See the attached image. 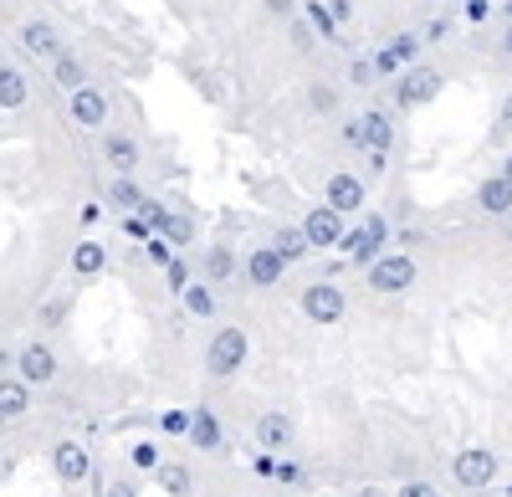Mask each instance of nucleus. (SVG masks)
<instances>
[{
	"label": "nucleus",
	"instance_id": "27",
	"mask_svg": "<svg viewBox=\"0 0 512 497\" xmlns=\"http://www.w3.org/2000/svg\"><path fill=\"white\" fill-rule=\"evenodd\" d=\"M190 441L205 446V451H216L221 446V426L210 421V410H195V421H190Z\"/></svg>",
	"mask_w": 512,
	"mask_h": 497
},
{
	"label": "nucleus",
	"instance_id": "13",
	"mask_svg": "<svg viewBox=\"0 0 512 497\" xmlns=\"http://www.w3.org/2000/svg\"><path fill=\"white\" fill-rule=\"evenodd\" d=\"M67 103H72V123H82V129H103V118H108V93L103 88H77V93H67Z\"/></svg>",
	"mask_w": 512,
	"mask_h": 497
},
{
	"label": "nucleus",
	"instance_id": "9",
	"mask_svg": "<svg viewBox=\"0 0 512 497\" xmlns=\"http://www.w3.org/2000/svg\"><path fill=\"white\" fill-rule=\"evenodd\" d=\"M303 231H308V241L318 246V252H323V246H338V241H344L349 231H344V211H338V205H313V211L303 216Z\"/></svg>",
	"mask_w": 512,
	"mask_h": 497
},
{
	"label": "nucleus",
	"instance_id": "4",
	"mask_svg": "<svg viewBox=\"0 0 512 497\" xmlns=\"http://www.w3.org/2000/svg\"><path fill=\"white\" fill-rule=\"evenodd\" d=\"M246 364V328H216V339L205 349V375L210 380H231Z\"/></svg>",
	"mask_w": 512,
	"mask_h": 497
},
{
	"label": "nucleus",
	"instance_id": "44",
	"mask_svg": "<svg viewBox=\"0 0 512 497\" xmlns=\"http://www.w3.org/2000/svg\"><path fill=\"white\" fill-rule=\"evenodd\" d=\"M502 16H507V26H512V0H507V6H502Z\"/></svg>",
	"mask_w": 512,
	"mask_h": 497
},
{
	"label": "nucleus",
	"instance_id": "36",
	"mask_svg": "<svg viewBox=\"0 0 512 497\" xmlns=\"http://www.w3.org/2000/svg\"><path fill=\"white\" fill-rule=\"evenodd\" d=\"M487 16H492V6H487V0H466V21H477V26H482Z\"/></svg>",
	"mask_w": 512,
	"mask_h": 497
},
{
	"label": "nucleus",
	"instance_id": "39",
	"mask_svg": "<svg viewBox=\"0 0 512 497\" xmlns=\"http://www.w3.org/2000/svg\"><path fill=\"white\" fill-rule=\"evenodd\" d=\"M446 31H451V21H446V16H441V21H431V26H425V36H431V41H441Z\"/></svg>",
	"mask_w": 512,
	"mask_h": 497
},
{
	"label": "nucleus",
	"instance_id": "15",
	"mask_svg": "<svg viewBox=\"0 0 512 497\" xmlns=\"http://www.w3.org/2000/svg\"><path fill=\"white\" fill-rule=\"evenodd\" d=\"M21 47H26L31 57H47V62H57V57L67 52L52 21H26V26H21Z\"/></svg>",
	"mask_w": 512,
	"mask_h": 497
},
{
	"label": "nucleus",
	"instance_id": "22",
	"mask_svg": "<svg viewBox=\"0 0 512 497\" xmlns=\"http://www.w3.org/2000/svg\"><path fill=\"white\" fill-rule=\"evenodd\" d=\"M154 482H159V492H169V497H185V492L195 487V477H190V467H185V462H159Z\"/></svg>",
	"mask_w": 512,
	"mask_h": 497
},
{
	"label": "nucleus",
	"instance_id": "14",
	"mask_svg": "<svg viewBox=\"0 0 512 497\" xmlns=\"http://www.w3.org/2000/svg\"><path fill=\"white\" fill-rule=\"evenodd\" d=\"M26 410H31V385H26V380L16 375V369H11V375H0V426L21 421Z\"/></svg>",
	"mask_w": 512,
	"mask_h": 497
},
{
	"label": "nucleus",
	"instance_id": "10",
	"mask_svg": "<svg viewBox=\"0 0 512 497\" xmlns=\"http://www.w3.org/2000/svg\"><path fill=\"white\" fill-rule=\"evenodd\" d=\"M441 93V72L436 67H410L400 82H395V103L400 108H420V103H431Z\"/></svg>",
	"mask_w": 512,
	"mask_h": 497
},
{
	"label": "nucleus",
	"instance_id": "31",
	"mask_svg": "<svg viewBox=\"0 0 512 497\" xmlns=\"http://www.w3.org/2000/svg\"><path fill=\"white\" fill-rule=\"evenodd\" d=\"M159 462H164V457H159L154 441H139V446H134V467H139V472H159Z\"/></svg>",
	"mask_w": 512,
	"mask_h": 497
},
{
	"label": "nucleus",
	"instance_id": "28",
	"mask_svg": "<svg viewBox=\"0 0 512 497\" xmlns=\"http://www.w3.org/2000/svg\"><path fill=\"white\" fill-rule=\"evenodd\" d=\"M185 308H190L195 318H210V313H216V298H210L205 282H190V287H185Z\"/></svg>",
	"mask_w": 512,
	"mask_h": 497
},
{
	"label": "nucleus",
	"instance_id": "45",
	"mask_svg": "<svg viewBox=\"0 0 512 497\" xmlns=\"http://www.w3.org/2000/svg\"><path fill=\"white\" fill-rule=\"evenodd\" d=\"M420 6H441V0H420Z\"/></svg>",
	"mask_w": 512,
	"mask_h": 497
},
{
	"label": "nucleus",
	"instance_id": "42",
	"mask_svg": "<svg viewBox=\"0 0 512 497\" xmlns=\"http://www.w3.org/2000/svg\"><path fill=\"white\" fill-rule=\"evenodd\" d=\"M502 52L512 57V26H507V36H502Z\"/></svg>",
	"mask_w": 512,
	"mask_h": 497
},
{
	"label": "nucleus",
	"instance_id": "25",
	"mask_svg": "<svg viewBox=\"0 0 512 497\" xmlns=\"http://www.w3.org/2000/svg\"><path fill=\"white\" fill-rule=\"evenodd\" d=\"M52 72H57V88H67V93H77V88H88V67H82L72 52H62L57 62H52Z\"/></svg>",
	"mask_w": 512,
	"mask_h": 497
},
{
	"label": "nucleus",
	"instance_id": "6",
	"mask_svg": "<svg viewBox=\"0 0 512 497\" xmlns=\"http://www.w3.org/2000/svg\"><path fill=\"white\" fill-rule=\"evenodd\" d=\"M52 472H57L62 487H82V482L93 477V451L82 446V441H57L52 446Z\"/></svg>",
	"mask_w": 512,
	"mask_h": 497
},
{
	"label": "nucleus",
	"instance_id": "19",
	"mask_svg": "<svg viewBox=\"0 0 512 497\" xmlns=\"http://www.w3.org/2000/svg\"><path fill=\"white\" fill-rule=\"evenodd\" d=\"M72 272L77 277H103L108 272V246L103 241H77L72 246Z\"/></svg>",
	"mask_w": 512,
	"mask_h": 497
},
{
	"label": "nucleus",
	"instance_id": "43",
	"mask_svg": "<svg viewBox=\"0 0 512 497\" xmlns=\"http://www.w3.org/2000/svg\"><path fill=\"white\" fill-rule=\"evenodd\" d=\"M502 175H507V180H512V154H507V159H502Z\"/></svg>",
	"mask_w": 512,
	"mask_h": 497
},
{
	"label": "nucleus",
	"instance_id": "41",
	"mask_svg": "<svg viewBox=\"0 0 512 497\" xmlns=\"http://www.w3.org/2000/svg\"><path fill=\"white\" fill-rule=\"evenodd\" d=\"M354 497H395V492H384V487H374V482H369V487H359Z\"/></svg>",
	"mask_w": 512,
	"mask_h": 497
},
{
	"label": "nucleus",
	"instance_id": "47",
	"mask_svg": "<svg viewBox=\"0 0 512 497\" xmlns=\"http://www.w3.org/2000/svg\"><path fill=\"white\" fill-rule=\"evenodd\" d=\"M72 497H77V492H72Z\"/></svg>",
	"mask_w": 512,
	"mask_h": 497
},
{
	"label": "nucleus",
	"instance_id": "24",
	"mask_svg": "<svg viewBox=\"0 0 512 497\" xmlns=\"http://www.w3.org/2000/svg\"><path fill=\"white\" fill-rule=\"evenodd\" d=\"M108 205H113V211H144V190L134 185V180H128V175H118L113 185H108Z\"/></svg>",
	"mask_w": 512,
	"mask_h": 497
},
{
	"label": "nucleus",
	"instance_id": "33",
	"mask_svg": "<svg viewBox=\"0 0 512 497\" xmlns=\"http://www.w3.org/2000/svg\"><path fill=\"white\" fill-rule=\"evenodd\" d=\"M395 497H441V487H436V482H425V477H410V482H400Z\"/></svg>",
	"mask_w": 512,
	"mask_h": 497
},
{
	"label": "nucleus",
	"instance_id": "3",
	"mask_svg": "<svg viewBox=\"0 0 512 497\" xmlns=\"http://www.w3.org/2000/svg\"><path fill=\"white\" fill-rule=\"evenodd\" d=\"M303 313L318 323V328H333V323H344V313H349V298H344V287L338 282H328V277H318V282H308L303 287Z\"/></svg>",
	"mask_w": 512,
	"mask_h": 497
},
{
	"label": "nucleus",
	"instance_id": "12",
	"mask_svg": "<svg viewBox=\"0 0 512 497\" xmlns=\"http://www.w3.org/2000/svg\"><path fill=\"white\" fill-rule=\"evenodd\" d=\"M323 200H328V205H338L344 216H354V211H364L369 185H364L359 175H349V170H338V175H328V185H323Z\"/></svg>",
	"mask_w": 512,
	"mask_h": 497
},
{
	"label": "nucleus",
	"instance_id": "32",
	"mask_svg": "<svg viewBox=\"0 0 512 497\" xmlns=\"http://www.w3.org/2000/svg\"><path fill=\"white\" fill-rule=\"evenodd\" d=\"M93 497H139V487L128 482V477H108V482H98Z\"/></svg>",
	"mask_w": 512,
	"mask_h": 497
},
{
	"label": "nucleus",
	"instance_id": "46",
	"mask_svg": "<svg viewBox=\"0 0 512 497\" xmlns=\"http://www.w3.org/2000/svg\"><path fill=\"white\" fill-rule=\"evenodd\" d=\"M507 236H512V216H507Z\"/></svg>",
	"mask_w": 512,
	"mask_h": 497
},
{
	"label": "nucleus",
	"instance_id": "34",
	"mask_svg": "<svg viewBox=\"0 0 512 497\" xmlns=\"http://www.w3.org/2000/svg\"><path fill=\"white\" fill-rule=\"evenodd\" d=\"M374 77H379V67H374V62H364V57H359V62H349V82H359V88H369Z\"/></svg>",
	"mask_w": 512,
	"mask_h": 497
},
{
	"label": "nucleus",
	"instance_id": "18",
	"mask_svg": "<svg viewBox=\"0 0 512 497\" xmlns=\"http://www.w3.org/2000/svg\"><path fill=\"white\" fill-rule=\"evenodd\" d=\"M477 205L487 216H512V180L507 175H492L477 185Z\"/></svg>",
	"mask_w": 512,
	"mask_h": 497
},
{
	"label": "nucleus",
	"instance_id": "5",
	"mask_svg": "<svg viewBox=\"0 0 512 497\" xmlns=\"http://www.w3.org/2000/svg\"><path fill=\"white\" fill-rule=\"evenodd\" d=\"M16 375H21L31 390L52 385V380H57V354H52V344H47V339H26V344L16 349Z\"/></svg>",
	"mask_w": 512,
	"mask_h": 497
},
{
	"label": "nucleus",
	"instance_id": "7",
	"mask_svg": "<svg viewBox=\"0 0 512 497\" xmlns=\"http://www.w3.org/2000/svg\"><path fill=\"white\" fill-rule=\"evenodd\" d=\"M384 236H390V226H384L379 216H369L359 231H349L344 241H338V252H344L354 267H369V262L379 257V241H384Z\"/></svg>",
	"mask_w": 512,
	"mask_h": 497
},
{
	"label": "nucleus",
	"instance_id": "8",
	"mask_svg": "<svg viewBox=\"0 0 512 497\" xmlns=\"http://www.w3.org/2000/svg\"><path fill=\"white\" fill-rule=\"evenodd\" d=\"M292 441H297V426H292L287 410H262V416H256V446L262 451L282 457V451H292Z\"/></svg>",
	"mask_w": 512,
	"mask_h": 497
},
{
	"label": "nucleus",
	"instance_id": "2",
	"mask_svg": "<svg viewBox=\"0 0 512 497\" xmlns=\"http://www.w3.org/2000/svg\"><path fill=\"white\" fill-rule=\"evenodd\" d=\"M364 287L379 298H395V293H410L415 287V262L405 252H379L369 267H364Z\"/></svg>",
	"mask_w": 512,
	"mask_h": 497
},
{
	"label": "nucleus",
	"instance_id": "37",
	"mask_svg": "<svg viewBox=\"0 0 512 497\" xmlns=\"http://www.w3.org/2000/svg\"><path fill=\"white\" fill-rule=\"evenodd\" d=\"M497 129H502V134H512V93H507V98H502V108H497Z\"/></svg>",
	"mask_w": 512,
	"mask_h": 497
},
{
	"label": "nucleus",
	"instance_id": "30",
	"mask_svg": "<svg viewBox=\"0 0 512 497\" xmlns=\"http://www.w3.org/2000/svg\"><path fill=\"white\" fill-rule=\"evenodd\" d=\"M67 313H72V293H62V298H52L47 308H41V328H57Z\"/></svg>",
	"mask_w": 512,
	"mask_h": 497
},
{
	"label": "nucleus",
	"instance_id": "23",
	"mask_svg": "<svg viewBox=\"0 0 512 497\" xmlns=\"http://www.w3.org/2000/svg\"><path fill=\"white\" fill-rule=\"evenodd\" d=\"M359 123H364V149H390V144H395V123H390V113H364Z\"/></svg>",
	"mask_w": 512,
	"mask_h": 497
},
{
	"label": "nucleus",
	"instance_id": "17",
	"mask_svg": "<svg viewBox=\"0 0 512 497\" xmlns=\"http://www.w3.org/2000/svg\"><path fill=\"white\" fill-rule=\"evenodd\" d=\"M415 57H420V36H410V31H405V36H395V41H390V47H384V52L374 57V67H379L384 77H390V72H400V67H410Z\"/></svg>",
	"mask_w": 512,
	"mask_h": 497
},
{
	"label": "nucleus",
	"instance_id": "35",
	"mask_svg": "<svg viewBox=\"0 0 512 497\" xmlns=\"http://www.w3.org/2000/svg\"><path fill=\"white\" fill-rule=\"evenodd\" d=\"M308 103H313L318 113H333V108H338V93H333V88H313V98H308Z\"/></svg>",
	"mask_w": 512,
	"mask_h": 497
},
{
	"label": "nucleus",
	"instance_id": "1",
	"mask_svg": "<svg viewBox=\"0 0 512 497\" xmlns=\"http://www.w3.org/2000/svg\"><path fill=\"white\" fill-rule=\"evenodd\" d=\"M497 472H502V462H497L492 446H461L456 457H451V482H456L461 492H472V497L492 492Z\"/></svg>",
	"mask_w": 512,
	"mask_h": 497
},
{
	"label": "nucleus",
	"instance_id": "20",
	"mask_svg": "<svg viewBox=\"0 0 512 497\" xmlns=\"http://www.w3.org/2000/svg\"><path fill=\"white\" fill-rule=\"evenodd\" d=\"M26 98H31V82L21 77V67L0 62V108H26Z\"/></svg>",
	"mask_w": 512,
	"mask_h": 497
},
{
	"label": "nucleus",
	"instance_id": "29",
	"mask_svg": "<svg viewBox=\"0 0 512 497\" xmlns=\"http://www.w3.org/2000/svg\"><path fill=\"white\" fill-rule=\"evenodd\" d=\"M308 11V21L318 26V36H338V16H333V6H318V0H313V6H303Z\"/></svg>",
	"mask_w": 512,
	"mask_h": 497
},
{
	"label": "nucleus",
	"instance_id": "11",
	"mask_svg": "<svg viewBox=\"0 0 512 497\" xmlns=\"http://www.w3.org/2000/svg\"><path fill=\"white\" fill-rule=\"evenodd\" d=\"M287 267H292V262L277 252V246H251V252H246V282H251V287H262V293L282 282Z\"/></svg>",
	"mask_w": 512,
	"mask_h": 497
},
{
	"label": "nucleus",
	"instance_id": "26",
	"mask_svg": "<svg viewBox=\"0 0 512 497\" xmlns=\"http://www.w3.org/2000/svg\"><path fill=\"white\" fill-rule=\"evenodd\" d=\"M226 277H236L231 246H210V252H205V282H226Z\"/></svg>",
	"mask_w": 512,
	"mask_h": 497
},
{
	"label": "nucleus",
	"instance_id": "16",
	"mask_svg": "<svg viewBox=\"0 0 512 497\" xmlns=\"http://www.w3.org/2000/svg\"><path fill=\"white\" fill-rule=\"evenodd\" d=\"M103 159L113 164L118 175H134L139 170V139H128V134H103Z\"/></svg>",
	"mask_w": 512,
	"mask_h": 497
},
{
	"label": "nucleus",
	"instance_id": "21",
	"mask_svg": "<svg viewBox=\"0 0 512 497\" xmlns=\"http://www.w3.org/2000/svg\"><path fill=\"white\" fill-rule=\"evenodd\" d=\"M272 246H277V252H282L287 262H303V257L313 252V241H308V231H303V226H277Z\"/></svg>",
	"mask_w": 512,
	"mask_h": 497
},
{
	"label": "nucleus",
	"instance_id": "38",
	"mask_svg": "<svg viewBox=\"0 0 512 497\" xmlns=\"http://www.w3.org/2000/svg\"><path fill=\"white\" fill-rule=\"evenodd\" d=\"M267 11H272V16H292L297 0H267Z\"/></svg>",
	"mask_w": 512,
	"mask_h": 497
},
{
	"label": "nucleus",
	"instance_id": "40",
	"mask_svg": "<svg viewBox=\"0 0 512 497\" xmlns=\"http://www.w3.org/2000/svg\"><path fill=\"white\" fill-rule=\"evenodd\" d=\"M328 6H333V16H338V21H349V16H354V6H349V0H328Z\"/></svg>",
	"mask_w": 512,
	"mask_h": 497
}]
</instances>
